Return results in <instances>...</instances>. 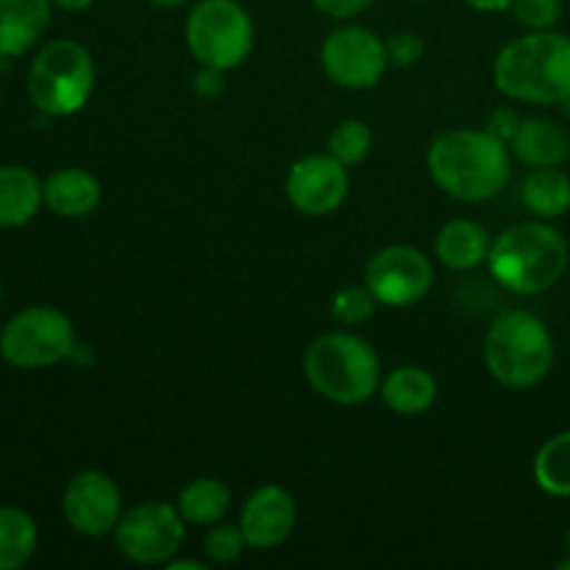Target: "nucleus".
Wrapping results in <instances>:
<instances>
[{"label": "nucleus", "mask_w": 570, "mask_h": 570, "mask_svg": "<svg viewBox=\"0 0 570 570\" xmlns=\"http://www.w3.org/2000/svg\"><path fill=\"white\" fill-rule=\"evenodd\" d=\"M382 401L395 415H423L438 401V382L429 371L417 365L395 367L387 379H382Z\"/></svg>", "instance_id": "obj_19"}, {"label": "nucleus", "mask_w": 570, "mask_h": 570, "mask_svg": "<svg viewBox=\"0 0 570 570\" xmlns=\"http://www.w3.org/2000/svg\"><path fill=\"white\" fill-rule=\"evenodd\" d=\"M50 3L59 6V9H65V11H83V9H89L95 0H50Z\"/></svg>", "instance_id": "obj_34"}, {"label": "nucleus", "mask_w": 570, "mask_h": 570, "mask_svg": "<svg viewBox=\"0 0 570 570\" xmlns=\"http://www.w3.org/2000/svg\"><path fill=\"white\" fill-rule=\"evenodd\" d=\"M95 87V65L89 50L76 39H56L37 53L28 70V95L39 111L50 117L76 115L87 106Z\"/></svg>", "instance_id": "obj_6"}, {"label": "nucleus", "mask_w": 570, "mask_h": 570, "mask_svg": "<svg viewBox=\"0 0 570 570\" xmlns=\"http://www.w3.org/2000/svg\"><path fill=\"white\" fill-rule=\"evenodd\" d=\"M184 543V518L167 501H145L122 512L115 527V546L128 562L167 566Z\"/></svg>", "instance_id": "obj_9"}, {"label": "nucleus", "mask_w": 570, "mask_h": 570, "mask_svg": "<svg viewBox=\"0 0 570 570\" xmlns=\"http://www.w3.org/2000/svg\"><path fill=\"white\" fill-rule=\"evenodd\" d=\"M490 245H493V239L484 226L473 220H451L438 234L434 250H438V259L451 271H473L482 262H488Z\"/></svg>", "instance_id": "obj_20"}, {"label": "nucleus", "mask_w": 570, "mask_h": 570, "mask_svg": "<svg viewBox=\"0 0 570 570\" xmlns=\"http://www.w3.org/2000/svg\"><path fill=\"white\" fill-rule=\"evenodd\" d=\"M510 9L515 20L529 31H549L562 17L560 0H512Z\"/></svg>", "instance_id": "obj_28"}, {"label": "nucleus", "mask_w": 570, "mask_h": 570, "mask_svg": "<svg viewBox=\"0 0 570 570\" xmlns=\"http://www.w3.org/2000/svg\"><path fill=\"white\" fill-rule=\"evenodd\" d=\"M42 198L53 215L87 217L100 204V184L83 167H61L42 181Z\"/></svg>", "instance_id": "obj_15"}, {"label": "nucleus", "mask_w": 570, "mask_h": 570, "mask_svg": "<svg viewBox=\"0 0 570 570\" xmlns=\"http://www.w3.org/2000/svg\"><path fill=\"white\" fill-rule=\"evenodd\" d=\"M348 167L332 154H315L295 161L287 173V198L298 212L312 217L332 215L348 195Z\"/></svg>", "instance_id": "obj_13"}, {"label": "nucleus", "mask_w": 570, "mask_h": 570, "mask_svg": "<svg viewBox=\"0 0 570 570\" xmlns=\"http://www.w3.org/2000/svg\"><path fill=\"white\" fill-rule=\"evenodd\" d=\"M0 298H3V289H0Z\"/></svg>", "instance_id": "obj_39"}, {"label": "nucleus", "mask_w": 570, "mask_h": 570, "mask_svg": "<svg viewBox=\"0 0 570 570\" xmlns=\"http://www.w3.org/2000/svg\"><path fill=\"white\" fill-rule=\"evenodd\" d=\"M189 53L198 65L234 70L254 50V20L237 0H198L187 17Z\"/></svg>", "instance_id": "obj_7"}, {"label": "nucleus", "mask_w": 570, "mask_h": 570, "mask_svg": "<svg viewBox=\"0 0 570 570\" xmlns=\"http://www.w3.org/2000/svg\"><path fill=\"white\" fill-rule=\"evenodd\" d=\"M178 512H181L184 523L193 527H212V523L223 521L232 507V493L220 479H195L178 495Z\"/></svg>", "instance_id": "obj_22"}, {"label": "nucleus", "mask_w": 570, "mask_h": 570, "mask_svg": "<svg viewBox=\"0 0 570 570\" xmlns=\"http://www.w3.org/2000/svg\"><path fill=\"white\" fill-rule=\"evenodd\" d=\"M373 148V131L362 120H345L328 137V154L345 167H354L367 159Z\"/></svg>", "instance_id": "obj_25"}, {"label": "nucleus", "mask_w": 570, "mask_h": 570, "mask_svg": "<svg viewBox=\"0 0 570 570\" xmlns=\"http://www.w3.org/2000/svg\"><path fill=\"white\" fill-rule=\"evenodd\" d=\"M518 128H521V117H518L515 111L495 109L493 115H490V122H488V128H484V131H490L495 139H501V142L510 148V142L515 139Z\"/></svg>", "instance_id": "obj_30"}, {"label": "nucleus", "mask_w": 570, "mask_h": 570, "mask_svg": "<svg viewBox=\"0 0 570 570\" xmlns=\"http://www.w3.org/2000/svg\"><path fill=\"white\" fill-rule=\"evenodd\" d=\"M306 382L334 404H365L382 387V362L367 340L351 332L317 337L304 354Z\"/></svg>", "instance_id": "obj_4"}, {"label": "nucleus", "mask_w": 570, "mask_h": 570, "mask_svg": "<svg viewBox=\"0 0 570 570\" xmlns=\"http://www.w3.org/2000/svg\"><path fill=\"white\" fill-rule=\"evenodd\" d=\"M534 482L557 499H570V432L551 438L534 456Z\"/></svg>", "instance_id": "obj_24"}, {"label": "nucleus", "mask_w": 570, "mask_h": 570, "mask_svg": "<svg viewBox=\"0 0 570 570\" xmlns=\"http://www.w3.org/2000/svg\"><path fill=\"white\" fill-rule=\"evenodd\" d=\"M510 150L490 131L456 128L440 134L429 148L434 184L462 204L495 198L510 181Z\"/></svg>", "instance_id": "obj_1"}, {"label": "nucleus", "mask_w": 570, "mask_h": 570, "mask_svg": "<svg viewBox=\"0 0 570 570\" xmlns=\"http://www.w3.org/2000/svg\"><path fill=\"white\" fill-rule=\"evenodd\" d=\"M317 6V11L332 20H348V17L362 14L365 9H371L373 0H312Z\"/></svg>", "instance_id": "obj_31"}, {"label": "nucleus", "mask_w": 570, "mask_h": 570, "mask_svg": "<svg viewBox=\"0 0 570 570\" xmlns=\"http://www.w3.org/2000/svg\"><path fill=\"white\" fill-rule=\"evenodd\" d=\"M510 145L518 159L529 167H560L570 154L568 134L546 117L521 120V128Z\"/></svg>", "instance_id": "obj_18"}, {"label": "nucleus", "mask_w": 570, "mask_h": 570, "mask_svg": "<svg viewBox=\"0 0 570 570\" xmlns=\"http://www.w3.org/2000/svg\"><path fill=\"white\" fill-rule=\"evenodd\" d=\"M465 3L476 11H507L512 0H465Z\"/></svg>", "instance_id": "obj_33"}, {"label": "nucleus", "mask_w": 570, "mask_h": 570, "mask_svg": "<svg viewBox=\"0 0 570 570\" xmlns=\"http://www.w3.org/2000/svg\"><path fill=\"white\" fill-rule=\"evenodd\" d=\"M434 267L412 245H390L365 267V284L379 304L412 306L432 289Z\"/></svg>", "instance_id": "obj_11"}, {"label": "nucleus", "mask_w": 570, "mask_h": 570, "mask_svg": "<svg viewBox=\"0 0 570 570\" xmlns=\"http://www.w3.org/2000/svg\"><path fill=\"white\" fill-rule=\"evenodd\" d=\"M376 295L367 289V284H354V287H343L332 298V315L345 326H360L376 309Z\"/></svg>", "instance_id": "obj_26"}, {"label": "nucleus", "mask_w": 570, "mask_h": 570, "mask_svg": "<svg viewBox=\"0 0 570 570\" xmlns=\"http://www.w3.org/2000/svg\"><path fill=\"white\" fill-rule=\"evenodd\" d=\"M76 351V328L53 306H28L17 312L0 332V356L22 371L65 362Z\"/></svg>", "instance_id": "obj_8"}, {"label": "nucleus", "mask_w": 570, "mask_h": 570, "mask_svg": "<svg viewBox=\"0 0 570 570\" xmlns=\"http://www.w3.org/2000/svg\"><path fill=\"white\" fill-rule=\"evenodd\" d=\"M45 204L42 181L22 165L0 167V228H20Z\"/></svg>", "instance_id": "obj_17"}, {"label": "nucleus", "mask_w": 570, "mask_h": 570, "mask_svg": "<svg viewBox=\"0 0 570 570\" xmlns=\"http://www.w3.org/2000/svg\"><path fill=\"white\" fill-rule=\"evenodd\" d=\"M321 65L337 87L371 89L390 67L387 42L362 26L337 28L323 42Z\"/></svg>", "instance_id": "obj_10"}, {"label": "nucleus", "mask_w": 570, "mask_h": 570, "mask_svg": "<svg viewBox=\"0 0 570 570\" xmlns=\"http://www.w3.org/2000/svg\"><path fill=\"white\" fill-rule=\"evenodd\" d=\"M37 551V523L17 507H0V570L26 566Z\"/></svg>", "instance_id": "obj_23"}, {"label": "nucleus", "mask_w": 570, "mask_h": 570, "mask_svg": "<svg viewBox=\"0 0 570 570\" xmlns=\"http://www.w3.org/2000/svg\"><path fill=\"white\" fill-rule=\"evenodd\" d=\"M65 521L83 538L115 532L122 518V495L115 479L104 471H83L70 479L61 499Z\"/></svg>", "instance_id": "obj_12"}, {"label": "nucleus", "mask_w": 570, "mask_h": 570, "mask_svg": "<svg viewBox=\"0 0 570 570\" xmlns=\"http://www.w3.org/2000/svg\"><path fill=\"white\" fill-rule=\"evenodd\" d=\"M484 365L490 376L512 390H529L549 376L554 340L532 312L510 309L495 317L484 337Z\"/></svg>", "instance_id": "obj_5"}, {"label": "nucleus", "mask_w": 570, "mask_h": 570, "mask_svg": "<svg viewBox=\"0 0 570 570\" xmlns=\"http://www.w3.org/2000/svg\"><path fill=\"white\" fill-rule=\"evenodd\" d=\"M560 570H570V560H566V562H560Z\"/></svg>", "instance_id": "obj_37"}, {"label": "nucleus", "mask_w": 570, "mask_h": 570, "mask_svg": "<svg viewBox=\"0 0 570 570\" xmlns=\"http://www.w3.org/2000/svg\"><path fill=\"white\" fill-rule=\"evenodd\" d=\"M193 89L200 95V98H217V95L226 89L223 83V70L209 65H200V70L193 76Z\"/></svg>", "instance_id": "obj_32"}, {"label": "nucleus", "mask_w": 570, "mask_h": 570, "mask_svg": "<svg viewBox=\"0 0 570 570\" xmlns=\"http://www.w3.org/2000/svg\"><path fill=\"white\" fill-rule=\"evenodd\" d=\"M390 65L412 67L423 56V39L412 31H399L387 39Z\"/></svg>", "instance_id": "obj_29"}, {"label": "nucleus", "mask_w": 570, "mask_h": 570, "mask_svg": "<svg viewBox=\"0 0 570 570\" xmlns=\"http://www.w3.org/2000/svg\"><path fill=\"white\" fill-rule=\"evenodd\" d=\"M245 546L248 543H245L243 529L232 527V523L217 521V523H212L209 534H206L204 551L212 562H217V566H226V562L239 560V554H243Z\"/></svg>", "instance_id": "obj_27"}, {"label": "nucleus", "mask_w": 570, "mask_h": 570, "mask_svg": "<svg viewBox=\"0 0 570 570\" xmlns=\"http://www.w3.org/2000/svg\"><path fill=\"white\" fill-rule=\"evenodd\" d=\"M521 200L540 220H554L570 209V178L560 167H534L521 187Z\"/></svg>", "instance_id": "obj_21"}, {"label": "nucleus", "mask_w": 570, "mask_h": 570, "mask_svg": "<svg viewBox=\"0 0 570 570\" xmlns=\"http://www.w3.org/2000/svg\"><path fill=\"white\" fill-rule=\"evenodd\" d=\"M50 0H0V56H22L50 22Z\"/></svg>", "instance_id": "obj_16"}, {"label": "nucleus", "mask_w": 570, "mask_h": 570, "mask_svg": "<svg viewBox=\"0 0 570 570\" xmlns=\"http://www.w3.org/2000/svg\"><path fill=\"white\" fill-rule=\"evenodd\" d=\"M295 501L278 484H265V488L254 490L248 495L243 507V515H239V529L245 534V543L250 549H276L284 540L293 534L295 529Z\"/></svg>", "instance_id": "obj_14"}, {"label": "nucleus", "mask_w": 570, "mask_h": 570, "mask_svg": "<svg viewBox=\"0 0 570 570\" xmlns=\"http://www.w3.org/2000/svg\"><path fill=\"white\" fill-rule=\"evenodd\" d=\"M148 3H154V6H165V9H170V6H181V3H189V0H148Z\"/></svg>", "instance_id": "obj_36"}, {"label": "nucleus", "mask_w": 570, "mask_h": 570, "mask_svg": "<svg viewBox=\"0 0 570 570\" xmlns=\"http://www.w3.org/2000/svg\"><path fill=\"white\" fill-rule=\"evenodd\" d=\"M566 546H568V551H570V529H568V534H566Z\"/></svg>", "instance_id": "obj_38"}, {"label": "nucleus", "mask_w": 570, "mask_h": 570, "mask_svg": "<svg viewBox=\"0 0 570 570\" xmlns=\"http://www.w3.org/2000/svg\"><path fill=\"white\" fill-rule=\"evenodd\" d=\"M167 570H204V562H195V560H170V562H167Z\"/></svg>", "instance_id": "obj_35"}, {"label": "nucleus", "mask_w": 570, "mask_h": 570, "mask_svg": "<svg viewBox=\"0 0 570 570\" xmlns=\"http://www.w3.org/2000/svg\"><path fill=\"white\" fill-rule=\"evenodd\" d=\"M566 237L549 223H521L490 245L488 265L495 282L515 295H540L568 271Z\"/></svg>", "instance_id": "obj_3"}, {"label": "nucleus", "mask_w": 570, "mask_h": 570, "mask_svg": "<svg viewBox=\"0 0 570 570\" xmlns=\"http://www.w3.org/2000/svg\"><path fill=\"white\" fill-rule=\"evenodd\" d=\"M495 87L512 100L554 106L570 100V37L529 31L495 56Z\"/></svg>", "instance_id": "obj_2"}]
</instances>
